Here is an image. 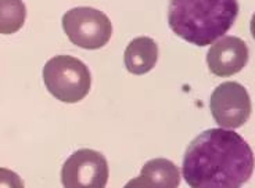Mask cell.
Returning <instances> with one entry per match:
<instances>
[{"label":"cell","mask_w":255,"mask_h":188,"mask_svg":"<svg viewBox=\"0 0 255 188\" xmlns=\"http://www.w3.org/2000/svg\"><path fill=\"white\" fill-rule=\"evenodd\" d=\"M254 166V152L239 133L210 129L189 144L182 172L190 188H242Z\"/></svg>","instance_id":"1"},{"label":"cell","mask_w":255,"mask_h":188,"mask_svg":"<svg viewBox=\"0 0 255 188\" xmlns=\"http://www.w3.org/2000/svg\"><path fill=\"white\" fill-rule=\"evenodd\" d=\"M237 17V0H169L171 29L179 38L200 47L222 38Z\"/></svg>","instance_id":"2"},{"label":"cell","mask_w":255,"mask_h":188,"mask_svg":"<svg viewBox=\"0 0 255 188\" xmlns=\"http://www.w3.org/2000/svg\"><path fill=\"white\" fill-rule=\"evenodd\" d=\"M43 82L54 98L74 104L88 95L92 75L89 68L77 57L56 56L45 64Z\"/></svg>","instance_id":"3"},{"label":"cell","mask_w":255,"mask_h":188,"mask_svg":"<svg viewBox=\"0 0 255 188\" xmlns=\"http://www.w3.org/2000/svg\"><path fill=\"white\" fill-rule=\"evenodd\" d=\"M63 28L74 44L97 50L109 43L113 25L106 14L92 7H75L64 14Z\"/></svg>","instance_id":"4"},{"label":"cell","mask_w":255,"mask_h":188,"mask_svg":"<svg viewBox=\"0 0 255 188\" xmlns=\"http://www.w3.org/2000/svg\"><path fill=\"white\" fill-rule=\"evenodd\" d=\"M109 182V163L95 150H78L61 169L64 188H106Z\"/></svg>","instance_id":"5"},{"label":"cell","mask_w":255,"mask_h":188,"mask_svg":"<svg viewBox=\"0 0 255 188\" xmlns=\"http://www.w3.org/2000/svg\"><path fill=\"white\" fill-rule=\"evenodd\" d=\"M210 107L215 122L226 129L244 125L253 111L249 92L237 82L219 85L211 94Z\"/></svg>","instance_id":"6"},{"label":"cell","mask_w":255,"mask_h":188,"mask_svg":"<svg viewBox=\"0 0 255 188\" xmlns=\"http://www.w3.org/2000/svg\"><path fill=\"white\" fill-rule=\"evenodd\" d=\"M249 61V47L242 39L225 36L219 39L207 54L208 68L214 75L228 78L240 72Z\"/></svg>","instance_id":"7"},{"label":"cell","mask_w":255,"mask_h":188,"mask_svg":"<svg viewBox=\"0 0 255 188\" xmlns=\"http://www.w3.org/2000/svg\"><path fill=\"white\" fill-rule=\"evenodd\" d=\"M158 60V46L151 38L139 36L128 44L124 61L133 75H144L155 67Z\"/></svg>","instance_id":"8"},{"label":"cell","mask_w":255,"mask_h":188,"mask_svg":"<svg viewBox=\"0 0 255 188\" xmlns=\"http://www.w3.org/2000/svg\"><path fill=\"white\" fill-rule=\"evenodd\" d=\"M141 176L153 188H178L180 184V172L178 166L165 158H157L141 168Z\"/></svg>","instance_id":"9"},{"label":"cell","mask_w":255,"mask_h":188,"mask_svg":"<svg viewBox=\"0 0 255 188\" xmlns=\"http://www.w3.org/2000/svg\"><path fill=\"white\" fill-rule=\"evenodd\" d=\"M26 18L22 0H0V33L11 35L19 31Z\"/></svg>","instance_id":"10"},{"label":"cell","mask_w":255,"mask_h":188,"mask_svg":"<svg viewBox=\"0 0 255 188\" xmlns=\"http://www.w3.org/2000/svg\"><path fill=\"white\" fill-rule=\"evenodd\" d=\"M0 188H25L24 182L15 172L0 168Z\"/></svg>","instance_id":"11"},{"label":"cell","mask_w":255,"mask_h":188,"mask_svg":"<svg viewBox=\"0 0 255 188\" xmlns=\"http://www.w3.org/2000/svg\"><path fill=\"white\" fill-rule=\"evenodd\" d=\"M124 188H153L151 187V184L147 182L146 177H143V176H139V177H134L132 180H129L128 184Z\"/></svg>","instance_id":"12"},{"label":"cell","mask_w":255,"mask_h":188,"mask_svg":"<svg viewBox=\"0 0 255 188\" xmlns=\"http://www.w3.org/2000/svg\"><path fill=\"white\" fill-rule=\"evenodd\" d=\"M251 33L255 39V14L253 15V19H251Z\"/></svg>","instance_id":"13"}]
</instances>
